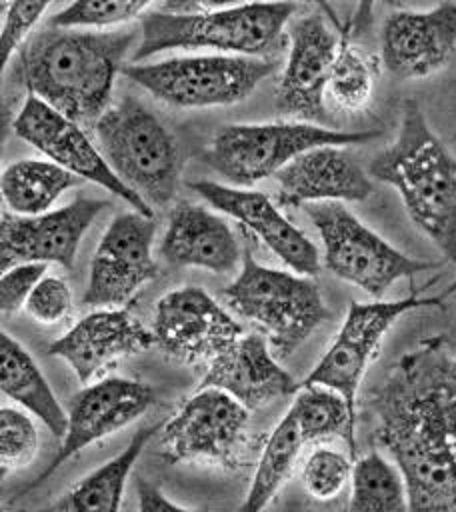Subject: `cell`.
Returning a JSON list of instances; mask_svg holds the SVG:
<instances>
[{
  "instance_id": "7402d4cb",
  "label": "cell",
  "mask_w": 456,
  "mask_h": 512,
  "mask_svg": "<svg viewBox=\"0 0 456 512\" xmlns=\"http://www.w3.org/2000/svg\"><path fill=\"white\" fill-rule=\"evenodd\" d=\"M198 388H218L250 412L298 392V384L278 364L268 340L256 332H244L218 354L206 366Z\"/></svg>"
},
{
  "instance_id": "ba28073f",
  "label": "cell",
  "mask_w": 456,
  "mask_h": 512,
  "mask_svg": "<svg viewBox=\"0 0 456 512\" xmlns=\"http://www.w3.org/2000/svg\"><path fill=\"white\" fill-rule=\"evenodd\" d=\"M322 240L324 266L340 280L380 300L386 290L418 272L440 268L442 262L412 258L358 220L342 202L304 206Z\"/></svg>"
},
{
  "instance_id": "7a4b0ae2",
  "label": "cell",
  "mask_w": 456,
  "mask_h": 512,
  "mask_svg": "<svg viewBox=\"0 0 456 512\" xmlns=\"http://www.w3.org/2000/svg\"><path fill=\"white\" fill-rule=\"evenodd\" d=\"M134 32H88L48 26L22 48L20 80L30 96L82 124L110 108L116 76L134 46Z\"/></svg>"
},
{
  "instance_id": "484cf974",
  "label": "cell",
  "mask_w": 456,
  "mask_h": 512,
  "mask_svg": "<svg viewBox=\"0 0 456 512\" xmlns=\"http://www.w3.org/2000/svg\"><path fill=\"white\" fill-rule=\"evenodd\" d=\"M82 180L52 160L20 158L10 162L0 176L2 200L8 212L18 216H40Z\"/></svg>"
},
{
  "instance_id": "1f68e13d",
  "label": "cell",
  "mask_w": 456,
  "mask_h": 512,
  "mask_svg": "<svg viewBox=\"0 0 456 512\" xmlns=\"http://www.w3.org/2000/svg\"><path fill=\"white\" fill-rule=\"evenodd\" d=\"M354 460L326 444H318L302 462L300 480L304 490L318 502L338 498L352 480Z\"/></svg>"
},
{
  "instance_id": "f1b7e54d",
  "label": "cell",
  "mask_w": 456,
  "mask_h": 512,
  "mask_svg": "<svg viewBox=\"0 0 456 512\" xmlns=\"http://www.w3.org/2000/svg\"><path fill=\"white\" fill-rule=\"evenodd\" d=\"M346 512H410L404 476L388 456L370 450L354 460Z\"/></svg>"
},
{
  "instance_id": "603a6c76",
  "label": "cell",
  "mask_w": 456,
  "mask_h": 512,
  "mask_svg": "<svg viewBox=\"0 0 456 512\" xmlns=\"http://www.w3.org/2000/svg\"><path fill=\"white\" fill-rule=\"evenodd\" d=\"M160 256L174 266L228 274L242 266L244 252L222 216L202 204L180 202L170 212Z\"/></svg>"
},
{
  "instance_id": "8992f818",
  "label": "cell",
  "mask_w": 456,
  "mask_h": 512,
  "mask_svg": "<svg viewBox=\"0 0 456 512\" xmlns=\"http://www.w3.org/2000/svg\"><path fill=\"white\" fill-rule=\"evenodd\" d=\"M94 134L108 166L134 194L150 208L172 204L178 192L180 152L152 108L124 96L100 116Z\"/></svg>"
},
{
  "instance_id": "8fae6325",
  "label": "cell",
  "mask_w": 456,
  "mask_h": 512,
  "mask_svg": "<svg viewBox=\"0 0 456 512\" xmlns=\"http://www.w3.org/2000/svg\"><path fill=\"white\" fill-rule=\"evenodd\" d=\"M454 290L456 282L444 294L428 298H418L412 294L400 300L350 302L334 342L298 386H326L338 392L348 402L350 410L358 414V388L392 324L410 310L440 306Z\"/></svg>"
},
{
  "instance_id": "836d02e7",
  "label": "cell",
  "mask_w": 456,
  "mask_h": 512,
  "mask_svg": "<svg viewBox=\"0 0 456 512\" xmlns=\"http://www.w3.org/2000/svg\"><path fill=\"white\" fill-rule=\"evenodd\" d=\"M24 312L42 326L64 322L72 314V292L64 278L46 274L24 304Z\"/></svg>"
},
{
  "instance_id": "83f0119b",
  "label": "cell",
  "mask_w": 456,
  "mask_h": 512,
  "mask_svg": "<svg viewBox=\"0 0 456 512\" xmlns=\"http://www.w3.org/2000/svg\"><path fill=\"white\" fill-rule=\"evenodd\" d=\"M288 410L306 444L344 438L350 456L356 458V414L338 392L326 386H298Z\"/></svg>"
},
{
  "instance_id": "2e32d148",
  "label": "cell",
  "mask_w": 456,
  "mask_h": 512,
  "mask_svg": "<svg viewBox=\"0 0 456 512\" xmlns=\"http://www.w3.org/2000/svg\"><path fill=\"white\" fill-rule=\"evenodd\" d=\"M154 402V390L142 382L122 376H108L86 384L70 400L68 428L52 462L36 476L26 490L42 484L64 462L78 456L84 448L126 428L138 420Z\"/></svg>"
},
{
  "instance_id": "d6a6232c",
  "label": "cell",
  "mask_w": 456,
  "mask_h": 512,
  "mask_svg": "<svg viewBox=\"0 0 456 512\" xmlns=\"http://www.w3.org/2000/svg\"><path fill=\"white\" fill-rule=\"evenodd\" d=\"M38 428L28 412L16 406L0 408V468L8 476L26 468L38 452Z\"/></svg>"
},
{
  "instance_id": "4fadbf2b",
  "label": "cell",
  "mask_w": 456,
  "mask_h": 512,
  "mask_svg": "<svg viewBox=\"0 0 456 512\" xmlns=\"http://www.w3.org/2000/svg\"><path fill=\"white\" fill-rule=\"evenodd\" d=\"M150 330L170 358L206 366L244 334L236 318L198 286L166 292L154 306Z\"/></svg>"
},
{
  "instance_id": "30bf717a",
  "label": "cell",
  "mask_w": 456,
  "mask_h": 512,
  "mask_svg": "<svg viewBox=\"0 0 456 512\" xmlns=\"http://www.w3.org/2000/svg\"><path fill=\"white\" fill-rule=\"evenodd\" d=\"M250 410L218 388H198L160 428V456L236 472L248 466Z\"/></svg>"
},
{
  "instance_id": "52a82bcc",
  "label": "cell",
  "mask_w": 456,
  "mask_h": 512,
  "mask_svg": "<svg viewBox=\"0 0 456 512\" xmlns=\"http://www.w3.org/2000/svg\"><path fill=\"white\" fill-rule=\"evenodd\" d=\"M380 134V130H334L296 120L226 124L216 130L202 158L230 186L246 188L276 176L308 150L364 144Z\"/></svg>"
},
{
  "instance_id": "6da1fadb",
  "label": "cell",
  "mask_w": 456,
  "mask_h": 512,
  "mask_svg": "<svg viewBox=\"0 0 456 512\" xmlns=\"http://www.w3.org/2000/svg\"><path fill=\"white\" fill-rule=\"evenodd\" d=\"M366 410L376 446L404 476L410 512H456V346L422 340L392 364Z\"/></svg>"
},
{
  "instance_id": "d590c367",
  "label": "cell",
  "mask_w": 456,
  "mask_h": 512,
  "mask_svg": "<svg viewBox=\"0 0 456 512\" xmlns=\"http://www.w3.org/2000/svg\"><path fill=\"white\" fill-rule=\"evenodd\" d=\"M48 264L28 262L18 264L2 272L0 278V308L4 316L16 314L20 308L24 310L26 300L30 298L36 284L46 276Z\"/></svg>"
},
{
  "instance_id": "277c9868",
  "label": "cell",
  "mask_w": 456,
  "mask_h": 512,
  "mask_svg": "<svg viewBox=\"0 0 456 512\" xmlns=\"http://www.w3.org/2000/svg\"><path fill=\"white\" fill-rule=\"evenodd\" d=\"M294 2H252L234 6L164 2L140 18V40L132 64H142L164 50L212 48L232 56L268 58L282 40Z\"/></svg>"
},
{
  "instance_id": "e0dca14e",
  "label": "cell",
  "mask_w": 456,
  "mask_h": 512,
  "mask_svg": "<svg viewBox=\"0 0 456 512\" xmlns=\"http://www.w3.org/2000/svg\"><path fill=\"white\" fill-rule=\"evenodd\" d=\"M108 206V200L78 196L40 216H18L4 210L0 220L2 272L28 262L72 268L82 236Z\"/></svg>"
},
{
  "instance_id": "8d00e7d4",
  "label": "cell",
  "mask_w": 456,
  "mask_h": 512,
  "mask_svg": "<svg viewBox=\"0 0 456 512\" xmlns=\"http://www.w3.org/2000/svg\"><path fill=\"white\" fill-rule=\"evenodd\" d=\"M136 496H138V512H194L178 506L168 496H164L154 484L144 478L136 480Z\"/></svg>"
},
{
  "instance_id": "44dd1931",
  "label": "cell",
  "mask_w": 456,
  "mask_h": 512,
  "mask_svg": "<svg viewBox=\"0 0 456 512\" xmlns=\"http://www.w3.org/2000/svg\"><path fill=\"white\" fill-rule=\"evenodd\" d=\"M274 178L278 182V204L288 208L318 202H362L374 192L370 174L346 146L308 150Z\"/></svg>"
},
{
  "instance_id": "7c38bea8",
  "label": "cell",
  "mask_w": 456,
  "mask_h": 512,
  "mask_svg": "<svg viewBox=\"0 0 456 512\" xmlns=\"http://www.w3.org/2000/svg\"><path fill=\"white\" fill-rule=\"evenodd\" d=\"M156 224L152 216L130 210L112 218L104 230L88 272L82 304L124 308L158 274L152 256Z\"/></svg>"
},
{
  "instance_id": "ac0fdd59",
  "label": "cell",
  "mask_w": 456,
  "mask_h": 512,
  "mask_svg": "<svg viewBox=\"0 0 456 512\" xmlns=\"http://www.w3.org/2000/svg\"><path fill=\"white\" fill-rule=\"evenodd\" d=\"M456 54V2L430 10H394L380 32L382 66L398 80L426 78Z\"/></svg>"
},
{
  "instance_id": "9c48e42d",
  "label": "cell",
  "mask_w": 456,
  "mask_h": 512,
  "mask_svg": "<svg viewBox=\"0 0 456 512\" xmlns=\"http://www.w3.org/2000/svg\"><path fill=\"white\" fill-rule=\"evenodd\" d=\"M274 68L270 58L214 54L130 62L122 74L170 106L214 108L246 100Z\"/></svg>"
},
{
  "instance_id": "5bb4252c",
  "label": "cell",
  "mask_w": 456,
  "mask_h": 512,
  "mask_svg": "<svg viewBox=\"0 0 456 512\" xmlns=\"http://www.w3.org/2000/svg\"><path fill=\"white\" fill-rule=\"evenodd\" d=\"M12 130L18 138L32 144L48 160L62 166L80 180H90L106 192L122 198L136 212L152 216V208L134 194L108 166L100 148L92 144L82 126L50 108L36 96H28L18 110Z\"/></svg>"
},
{
  "instance_id": "f546056e",
  "label": "cell",
  "mask_w": 456,
  "mask_h": 512,
  "mask_svg": "<svg viewBox=\"0 0 456 512\" xmlns=\"http://www.w3.org/2000/svg\"><path fill=\"white\" fill-rule=\"evenodd\" d=\"M348 32L350 28L342 30V42L330 70L326 96H330L338 108L358 112L372 98L378 66L374 56L350 42Z\"/></svg>"
},
{
  "instance_id": "3957f363",
  "label": "cell",
  "mask_w": 456,
  "mask_h": 512,
  "mask_svg": "<svg viewBox=\"0 0 456 512\" xmlns=\"http://www.w3.org/2000/svg\"><path fill=\"white\" fill-rule=\"evenodd\" d=\"M368 174L400 194L416 228L456 266V156L432 132L418 100H404L398 134L370 160Z\"/></svg>"
},
{
  "instance_id": "9a60e30c",
  "label": "cell",
  "mask_w": 456,
  "mask_h": 512,
  "mask_svg": "<svg viewBox=\"0 0 456 512\" xmlns=\"http://www.w3.org/2000/svg\"><path fill=\"white\" fill-rule=\"evenodd\" d=\"M342 34L328 26L324 14L312 12L288 28V56L276 84V106L296 122H326V88Z\"/></svg>"
},
{
  "instance_id": "d4e9b609",
  "label": "cell",
  "mask_w": 456,
  "mask_h": 512,
  "mask_svg": "<svg viewBox=\"0 0 456 512\" xmlns=\"http://www.w3.org/2000/svg\"><path fill=\"white\" fill-rule=\"evenodd\" d=\"M0 390L8 400L36 416L56 438H64L68 412H64L30 352L6 332L0 334Z\"/></svg>"
},
{
  "instance_id": "ffe728a7",
  "label": "cell",
  "mask_w": 456,
  "mask_h": 512,
  "mask_svg": "<svg viewBox=\"0 0 456 512\" xmlns=\"http://www.w3.org/2000/svg\"><path fill=\"white\" fill-rule=\"evenodd\" d=\"M150 346H154L152 330L126 308H100L56 338L48 354L62 358L86 386L120 358L140 354Z\"/></svg>"
},
{
  "instance_id": "e575fe53",
  "label": "cell",
  "mask_w": 456,
  "mask_h": 512,
  "mask_svg": "<svg viewBox=\"0 0 456 512\" xmlns=\"http://www.w3.org/2000/svg\"><path fill=\"white\" fill-rule=\"evenodd\" d=\"M48 2H2V26H0V52L2 68L8 66L12 54L24 44L30 30L48 10Z\"/></svg>"
},
{
  "instance_id": "4dcf8cb0",
  "label": "cell",
  "mask_w": 456,
  "mask_h": 512,
  "mask_svg": "<svg viewBox=\"0 0 456 512\" xmlns=\"http://www.w3.org/2000/svg\"><path fill=\"white\" fill-rule=\"evenodd\" d=\"M154 4L138 0H82L58 10L48 26L60 30H100L142 18Z\"/></svg>"
},
{
  "instance_id": "5b68a950",
  "label": "cell",
  "mask_w": 456,
  "mask_h": 512,
  "mask_svg": "<svg viewBox=\"0 0 456 512\" xmlns=\"http://www.w3.org/2000/svg\"><path fill=\"white\" fill-rule=\"evenodd\" d=\"M222 298L264 334L278 358L292 356L330 318L320 286L310 276L264 266L248 250Z\"/></svg>"
},
{
  "instance_id": "d6986e66",
  "label": "cell",
  "mask_w": 456,
  "mask_h": 512,
  "mask_svg": "<svg viewBox=\"0 0 456 512\" xmlns=\"http://www.w3.org/2000/svg\"><path fill=\"white\" fill-rule=\"evenodd\" d=\"M188 186L212 208L250 228L292 272L310 278L320 272L322 256L316 244L266 194L212 180H196Z\"/></svg>"
},
{
  "instance_id": "4316f807",
  "label": "cell",
  "mask_w": 456,
  "mask_h": 512,
  "mask_svg": "<svg viewBox=\"0 0 456 512\" xmlns=\"http://www.w3.org/2000/svg\"><path fill=\"white\" fill-rule=\"evenodd\" d=\"M304 446L306 440L300 434L292 412L288 410L268 434V440L260 450V458L240 512H262L272 502L284 482L292 476Z\"/></svg>"
},
{
  "instance_id": "cb8c5ba5",
  "label": "cell",
  "mask_w": 456,
  "mask_h": 512,
  "mask_svg": "<svg viewBox=\"0 0 456 512\" xmlns=\"http://www.w3.org/2000/svg\"><path fill=\"white\" fill-rule=\"evenodd\" d=\"M160 428V424L140 428L124 450L82 476L44 512H120L130 472Z\"/></svg>"
}]
</instances>
